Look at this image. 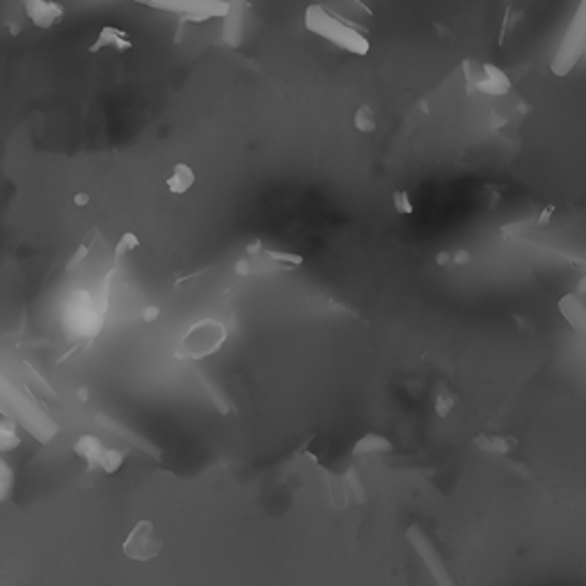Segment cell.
Segmentation results:
<instances>
[{
  "instance_id": "obj_22",
  "label": "cell",
  "mask_w": 586,
  "mask_h": 586,
  "mask_svg": "<svg viewBox=\"0 0 586 586\" xmlns=\"http://www.w3.org/2000/svg\"><path fill=\"white\" fill-rule=\"evenodd\" d=\"M0 447H3V449L18 447V435H14V433H0Z\"/></svg>"
},
{
  "instance_id": "obj_24",
  "label": "cell",
  "mask_w": 586,
  "mask_h": 586,
  "mask_svg": "<svg viewBox=\"0 0 586 586\" xmlns=\"http://www.w3.org/2000/svg\"><path fill=\"white\" fill-rule=\"evenodd\" d=\"M74 204H76V207H87V204H90V195H87V193H76L74 195Z\"/></svg>"
},
{
  "instance_id": "obj_28",
  "label": "cell",
  "mask_w": 586,
  "mask_h": 586,
  "mask_svg": "<svg viewBox=\"0 0 586 586\" xmlns=\"http://www.w3.org/2000/svg\"><path fill=\"white\" fill-rule=\"evenodd\" d=\"M435 261H437V263H442V266H444V263H449V261H454V257H449V255H447V252H440V255L435 257Z\"/></svg>"
},
{
  "instance_id": "obj_13",
  "label": "cell",
  "mask_w": 586,
  "mask_h": 586,
  "mask_svg": "<svg viewBox=\"0 0 586 586\" xmlns=\"http://www.w3.org/2000/svg\"><path fill=\"white\" fill-rule=\"evenodd\" d=\"M392 449V442L385 440L383 435L378 433H367L360 442L355 444L353 454L355 456H362V454H380V452H389Z\"/></svg>"
},
{
  "instance_id": "obj_5",
  "label": "cell",
  "mask_w": 586,
  "mask_h": 586,
  "mask_svg": "<svg viewBox=\"0 0 586 586\" xmlns=\"http://www.w3.org/2000/svg\"><path fill=\"white\" fill-rule=\"evenodd\" d=\"M463 71H465L467 87L472 92L486 94V96H504L511 92V78L500 67H495L490 62L465 60Z\"/></svg>"
},
{
  "instance_id": "obj_29",
  "label": "cell",
  "mask_w": 586,
  "mask_h": 586,
  "mask_svg": "<svg viewBox=\"0 0 586 586\" xmlns=\"http://www.w3.org/2000/svg\"><path fill=\"white\" fill-rule=\"evenodd\" d=\"M578 293H580V296H586V275L580 280V285H578Z\"/></svg>"
},
{
  "instance_id": "obj_10",
  "label": "cell",
  "mask_w": 586,
  "mask_h": 586,
  "mask_svg": "<svg viewBox=\"0 0 586 586\" xmlns=\"http://www.w3.org/2000/svg\"><path fill=\"white\" fill-rule=\"evenodd\" d=\"M559 311L568 323L580 332L586 335V305L580 300V293H568L559 300Z\"/></svg>"
},
{
  "instance_id": "obj_25",
  "label": "cell",
  "mask_w": 586,
  "mask_h": 586,
  "mask_svg": "<svg viewBox=\"0 0 586 586\" xmlns=\"http://www.w3.org/2000/svg\"><path fill=\"white\" fill-rule=\"evenodd\" d=\"M467 261H470V255L465 250H458L454 255V263H467Z\"/></svg>"
},
{
  "instance_id": "obj_4",
  "label": "cell",
  "mask_w": 586,
  "mask_h": 586,
  "mask_svg": "<svg viewBox=\"0 0 586 586\" xmlns=\"http://www.w3.org/2000/svg\"><path fill=\"white\" fill-rule=\"evenodd\" d=\"M224 339H227V330H224L220 321L204 318L188 328V332L183 335L181 348L188 357L202 360V357H209L216 353V350H220Z\"/></svg>"
},
{
  "instance_id": "obj_8",
  "label": "cell",
  "mask_w": 586,
  "mask_h": 586,
  "mask_svg": "<svg viewBox=\"0 0 586 586\" xmlns=\"http://www.w3.org/2000/svg\"><path fill=\"white\" fill-rule=\"evenodd\" d=\"M133 48V42H131V35L122 30V28H115V25H105L96 35L94 44H90V53L96 55L101 51H115V53H126Z\"/></svg>"
},
{
  "instance_id": "obj_23",
  "label": "cell",
  "mask_w": 586,
  "mask_h": 586,
  "mask_svg": "<svg viewBox=\"0 0 586 586\" xmlns=\"http://www.w3.org/2000/svg\"><path fill=\"white\" fill-rule=\"evenodd\" d=\"M159 314H161V309L156 307V305H146V307L142 309V318L146 321V323H154V321L159 318Z\"/></svg>"
},
{
  "instance_id": "obj_1",
  "label": "cell",
  "mask_w": 586,
  "mask_h": 586,
  "mask_svg": "<svg viewBox=\"0 0 586 586\" xmlns=\"http://www.w3.org/2000/svg\"><path fill=\"white\" fill-rule=\"evenodd\" d=\"M302 23H305L307 33L321 37L323 42L337 46L339 51L348 55H367L371 51L369 37L362 30H357L353 23H346L344 18L321 3L307 5Z\"/></svg>"
},
{
  "instance_id": "obj_3",
  "label": "cell",
  "mask_w": 586,
  "mask_h": 586,
  "mask_svg": "<svg viewBox=\"0 0 586 586\" xmlns=\"http://www.w3.org/2000/svg\"><path fill=\"white\" fill-rule=\"evenodd\" d=\"M584 48H586V0H582L580 3L570 28L565 30L561 46L556 48V55H554V60L550 64L552 74L554 76H568L570 69L578 64V60L582 57Z\"/></svg>"
},
{
  "instance_id": "obj_17",
  "label": "cell",
  "mask_w": 586,
  "mask_h": 586,
  "mask_svg": "<svg viewBox=\"0 0 586 586\" xmlns=\"http://www.w3.org/2000/svg\"><path fill=\"white\" fill-rule=\"evenodd\" d=\"M476 444L483 449V452H490V454H506L509 452V442L502 437H490V435H478L476 437Z\"/></svg>"
},
{
  "instance_id": "obj_26",
  "label": "cell",
  "mask_w": 586,
  "mask_h": 586,
  "mask_svg": "<svg viewBox=\"0 0 586 586\" xmlns=\"http://www.w3.org/2000/svg\"><path fill=\"white\" fill-rule=\"evenodd\" d=\"M236 272H239V275H248V272H250V263L248 261H239L236 263Z\"/></svg>"
},
{
  "instance_id": "obj_7",
  "label": "cell",
  "mask_w": 586,
  "mask_h": 586,
  "mask_svg": "<svg viewBox=\"0 0 586 586\" xmlns=\"http://www.w3.org/2000/svg\"><path fill=\"white\" fill-rule=\"evenodd\" d=\"M23 12L30 18V23L42 28V30H48L62 21L64 16V7L55 0H23Z\"/></svg>"
},
{
  "instance_id": "obj_16",
  "label": "cell",
  "mask_w": 586,
  "mask_h": 586,
  "mask_svg": "<svg viewBox=\"0 0 586 586\" xmlns=\"http://www.w3.org/2000/svg\"><path fill=\"white\" fill-rule=\"evenodd\" d=\"M266 257L270 261L280 263L282 268H296L302 263V255H296V252H282V250H268Z\"/></svg>"
},
{
  "instance_id": "obj_21",
  "label": "cell",
  "mask_w": 586,
  "mask_h": 586,
  "mask_svg": "<svg viewBox=\"0 0 586 586\" xmlns=\"http://www.w3.org/2000/svg\"><path fill=\"white\" fill-rule=\"evenodd\" d=\"M87 255H90V250H87V246H81V248H78L76 255L69 259V263H67V270H74V268L81 266V263L87 259Z\"/></svg>"
},
{
  "instance_id": "obj_2",
  "label": "cell",
  "mask_w": 586,
  "mask_h": 586,
  "mask_svg": "<svg viewBox=\"0 0 586 586\" xmlns=\"http://www.w3.org/2000/svg\"><path fill=\"white\" fill-rule=\"evenodd\" d=\"M135 5L156 9V12L181 16L183 21L204 23L211 18H227L229 3L227 0H131Z\"/></svg>"
},
{
  "instance_id": "obj_9",
  "label": "cell",
  "mask_w": 586,
  "mask_h": 586,
  "mask_svg": "<svg viewBox=\"0 0 586 586\" xmlns=\"http://www.w3.org/2000/svg\"><path fill=\"white\" fill-rule=\"evenodd\" d=\"M227 3H229V14L224 18L222 39L224 44L239 46L243 37V23H246V16H248V0H227Z\"/></svg>"
},
{
  "instance_id": "obj_12",
  "label": "cell",
  "mask_w": 586,
  "mask_h": 586,
  "mask_svg": "<svg viewBox=\"0 0 586 586\" xmlns=\"http://www.w3.org/2000/svg\"><path fill=\"white\" fill-rule=\"evenodd\" d=\"M103 444L96 440L94 435H83L81 440L76 442V454L83 458V461H87L90 465H96L101 461V456H103Z\"/></svg>"
},
{
  "instance_id": "obj_19",
  "label": "cell",
  "mask_w": 586,
  "mask_h": 586,
  "mask_svg": "<svg viewBox=\"0 0 586 586\" xmlns=\"http://www.w3.org/2000/svg\"><path fill=\"white\" fill-rule=\"evenodd\" d=\"M135 248H140V239L135 236L133 231L122 234V239H120V243H117V248H115V259H122L126 252H131Z\"/></svg>"
},
{
  "instance_id": "obj_30",
  "label": "cell",
  "mask_w": 586,
  "mask_h": 586,
  "mask_svg": "<svg viewBox=\"0 0 586 586\" xmlns=\"http://www.w3.org/2000/svg\"><path fill=\"white\" fill-rule=\"evenodd\" d=\"M550 216H552V209L545 211V213H543V218H541L539 222H541V224H545V222H548V218H550Z\"/></svg>"
},
{
  "instance_id": "obj_27",
  "label": "cell",
  "mask_w": 586,
  "mask_h": 586,
  "mask_svg": "<svg viewBox=\"0 0 586 586\" xmlns=\"http://www.w3.org/2000/svg\"><path fill=\"white\" fill-rule=\"evenodd\" d=\"M248 252H250V255H259V252H261V241L250 243V246H248Z\"/></svg>"
},
{
  "instance_id": "obj_20",
  "label": "cell",
  "mask_w": 586,
  "mask_h": 586,
  "mask_svg": "<svg viewBox=\"0 0 586 586\" xmlns=\"http://www.w3.org/2000/svg\"><path fill=\"white\" fill-rule=\"evenodd\" d=\"M452 408H454V398H452V396H447V394H440V396H437L435 410H437L440 417H447L449 410H452Z\"/></svg>"
},
{
  "instance_id": "obj_15",
  "label": "cell",
  "mask_w": 586,
  "mask_h": 586,
  "mask_svg": "<svg viewBox=\"0 0 586 586\" xmlns=\"http://www.w3.org/2000/svg\"><path fill=\"white\" fill-rule=\"evenodd\" d=\"M122 463H124V454L122 452H117V449H105L103 456H101V461H99V467H101L105 474H115L122 467Z\"/></svg>"
},
{
  "instance_id": "obj_11",
  "label": "cell",
  "mask_w": 586,
  "mask_h": 586,
  "mask_svg": "<svg viewBox=\"0 0 586 586\" xmlns=\"http://www.w3.org/2000/svg\"><path fill=\"white\" fill-rule=\"evenodd\" d=\"M195 170L188 163H177L170 172V177L165 179V185L172 195H185L195 185Z\"/></svg>"
},
{
  "instance_id": "obj_6",
  "label": "cell",
  "mask_w": 586,
  "mask_h": 586,
  "mask_svg": "<svg viewBox=\"0 0 586 586\" xmlns=\"http://www.w3.org/2000/svg\"><path fill=\"white\" fill-rule=\"evenodd\" d=\"M161 550H163V545H161V541H156L151 520H140L133 527V532L126 536V541L122 545V552L133 561L156 559V556L161 554Z\"/></svg>"
},
{
  "instance_id": "obj_14",
  "label": "cell",
  "mask_w": 586,
  "mask_h": 586,
  "mask_svg": "<svg viewBox=\"0 0 586 586\" xmlns=\"http://www.w3.org/2000/svg\"><path fill=\"white\" fill-rule=\"evenodd\" d=\"M353 126L360 133H374L376 131V115L369 105H360L353 115Z\"/></svg>"
},
{
  "instance_id": "obj_18",
  "label": "cell",
  "mask_w": 586,
  "mask_h": 586,
  "mask_svg": "<svg viewBox=\"0 0 586 586\" xmlns=\"http://www.w3.org/2000/svg\"><path fill=\"white\" fill-rule=\"evenodd\" d=\"M392 204H394V211L398 213V216H413L415 213L413 200H410V195L406 190H394L392 193Z\"/></svg>"
}]
</instances>
